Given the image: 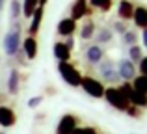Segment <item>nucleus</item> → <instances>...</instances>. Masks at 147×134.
I'll list each match as a JSON object with an SVG mask.
<instances>
[{"label":"nucleus","instance_id":"1","mask_svg":"<svg viewBox=\"0 0 147 134\" xmlns=\"http://www.w3.org/2000/svg\"><path fill=\"white\" fill-rule=\"evenodd\" d=\"M21 43H22V34H21V24L17 21H13L11 28L6 32L2 39V48H4V54L6 56H17L19 51H21Z\"/></svg>","mask_w":147,"mask_h":134},{"label":"nucleus","instance_id":"2","mask_svg":"<svg viewBox=\"0 0 147 134\" xmlns=\"http://www.w3.org/2000/svg\"><path fill=\"white\" fill-rule=\"evenodd\" d=\"M58 73H60L61 80L65 84H69L71 88H80V80H82V73L78 71L71 62H63V63H58Z\"/></svg>","mask_w":147,"mask_h":134},{"label":"nucleus","instance_id":"3","mask_svg":"<svg viewBox=\"0 0 147 134\" xmlns=\"http://www.w3.org/2000/svg\"><path fill=\"white\" fill-rule=\"evenodd\" d=\"M104 99L108 101V104H110L112 108L119 110V112H125L130 106L129 101H127V97L123 95V91L119 90V86H108L106 90H104Z\"/></svg>","mask_w":147,"mask_h":134},{"label":"nucleus","instance_id":"4","mask_svg":"<svg viewBox=\"0 0 147 134\" xmlns=\"http://www.w3.org/2000/svg\"><path fill=\"white\" fill-rule=\"evenodd\" d=\"M80 88H82L90 97H93V99H102L104 97V90H106V86H104L99 78H93V76H90V75L82 76V80H80Z\"/></svg>","mask_w":147,"mask_h":134},{"label":"nucleus","instance_id":"5","mask_svg":"<svg viewBox=\"0 0 147 134\" xmlns=\"http://www.w3.org/2000/svg\"><path fill=\"white\" fill-rule=\"evenodd\" d=\"M97 71L100 75V82H102V84H115L119 80L117 65H115L114 60H106V58H104L102 62L97 65Z\"/></svg>","mask_w":147,"mask_h":134},{"label":"nucleus","instance_id":"6","mask_svg":"<svg viewBox=\"0 0 147 134\" xmlns=\"http://www.w3.org/2000/svg\"><path fill=\"white\" fill-rule=\"evenodd\" d=\"M117 75L123 82H132L136 78V67L129 58H121L117 62Z\"/></svg>","mask_w":147,"mask_h":134},{"label":"nucleus","instance_id":"7","mask_svg":"<svg viewBox=\"0 0 147 134\" xmlns=\"http://www.w3.org/2000/svg\"><path fill=\"white\" fill-rule=\"evenodd\" d=\"M76 127H78V117L75 114H65L56 125V134H73Z\"/></svg>","mask_w":147,"mask_h":134},{"label":"nucleus","instance_id":"8","mask_svg":"<svg viewBox=\"0 0 147 134\" xmlns=\"http://www.w3.org/2000/svg\"><path fill=\"white\" fill-rule=\"evenodd\" d=\"M91 15V9H90V4L88 0H75V4L71 6V19L73 21H80V19Z\"/></svg>","mask_w":147,"mask_h":134},{"label":"nucleus","instance_id":"9","mask_svg":"<svg viewBox=\"0 0 147 134\" xmlns=\"http://www.w3.org/2000/svg\"><path fill=\"white\" fill-rule=\"evenodd\" d=\"M84 56H86V62L90 65H99L104 60V51L100 45H90L86 48V52H84Z\"/></svg>","mask_w":147,"mask_h":134},{"label":"nucleus","instance_id":"10","mask_svg":"<svg viewBox=\"0 0 147 134\" xmlns=\"http://www.w3.org/2000/svg\"><path fill=\"white\" fill-rule=\"evenodd\" d=\"M56 32H58V36H61V37H71L73 34L76 32V22L73 21L71 17L61 19L56 26Z\"/></svg>","mask_w":147,"mask_h":134},{"label":"nucleus","instance_id":"11","mask_svg":"<svg viewBox=\"0 0 147 134\" xmlns=\"http://www.w3.org/2000/svg\"><path fill=\"white\" fill-rule=\"evenodd\" d=\"M17 123V114L9 106H0V127L9 129Z\"/></svg>","mask_w":147,"mask_h":134},{"label":"nucleus","instance_id":"12","mask_svg":"<svg viewBox=\"0 0 147 134\" xmlns=\"http://www.w3.org/2000/svg\"><path fill=\"white\" fill-rule=\"evenodd\" d=\"M21 48H22V52H24V56L28 60H36V56H37V39L32 37V36L24 37L22 43H21Z\"/></svg>","mask_w":147,"mask_h":134},{"label":"nucleus","instance_id":"13","mask_svg":"<svg viewBox=\"0 0 147 134\" xmlns=\"http://www.w3.org/2000/svg\"><path fill=\"white\" fill-rule=\"evenodd\" d=\"M43 15H45V7H37L36 11H34V15L30 17V26H28V32L32 37L37 36V32H39L41 28V22H43Z\"/></svg>","mask_w":147,"mask_h":134},{"label":"nucleus","instance_id":"14","mask_svg":"<svg viewBox=\"0 0 147 134\" xmlns=\"http://www.w3.org/2000/svg\"><path fill=\"white\" fill-rule=\"evenodd\" d=\"M117 15H119V21L127 22L132 19L134 15V4L130 2V0H119L117 4Z\"/></svg>","mask_w":147,"mask_h":134},{"label":"nucleus","instance_id":"15","mask_svg":"<svg viewBox=\"0 0 147 134\" xmlns=\"http://www.w3.org/2000/svg\"><path fill=\"white\" fill-rule=\"evenodd\" d=\"M52 52H54V58L58 60V63L69 62V58H71V51L65 47L63 41H56V43L52 45Z\"/></svg>","mask_w":147,"mask_h":134},{"label":"nucleus","instance_id":"16","mask_svg":"<svg viewBox=\"0 0 147 134\" xmlns=\"http://www.w3.org/2000/svg\"><path fill=\"white\" fill-rule=\"evenodd\" d=\"M132 21L138 28L147 30V7L145 6H138L134 7V15H132Z\"/></svg>","mask_w":147,"mask_h":134},{"label":"nucleus","instance_id":"17","mask_svg":"<svg viewBox=\"0 0 147 134\" xmlns=\"http://www.w3.org/2000/svg\"><path fill=\"white\" fill-rule=\"evenodd\" d=\"M19 88H21V75H19L17 69H11L9 76H7V91H9V95H17Z\"/></svg>","mask_w":147,"mask_h":134},{"label":"nucleus","instance_id":"18","mask_svg":"<svg viewBox=\"0 0 147 134\" xmlns=\"http://www.w3.org/2000/svg\"><path fill=\"white\" fill-rule=\"evenodd\" d=\"M93 36H95V22H93V19H86V22L80 28V39L90 41Z\"/></svg>","mask_w":147,"mask_h":134},{"label":"nucleus","instance_id":"19","mask_svg":"<svg viewBox=\"0 0 147 134\" xmlns=\"http://www.w3.org/2000/svg\"><path fill=\"white\" fill-rule=\"evenodd\" d=\"M37 0H22L21 2V11H22V17L30 19L34 15V11L37 9Z\"/></svg>","mask_w":147,"mask_h":134},{"label":"nucleus","instance_id":"20","mask_svg":"<svg viewBox=\"0 0 147 134\" xmlns=\"http://www.w3.org/2000/svg\"><path fill=\"white\" fill-rule=\"evenodd\" d=\"M130 84H132V88L138 91V93H142V95L147 97V75H138Z\"/></svg>","mask_w":147,"mask_h":134},{"label":"nucleus","instance_id":"21","mask_svg":"<svg viewBox=\"0 0 147 134\" xmlns=\"http://www.w3.org/2000/svg\"><path fill=\"white\" fill-rule=\"evenodd\" d=\"M88 4H90V7H93V9H99V11H102V13H106V11L112 9L114 0H88Z\"/></svg>","mask_w":147,"mask_h":134},{"label":"nucleus","instance_id":"22","mask_svg":"<svg viewBox=\"0 0 147 134\" xmlns=\"http://www.w3.org/2000/svg\"><path fill=\"white\" fill-rule=\"evenodd\" d=\"M112 37H114V30L108 28V26H102V28L97 32V41L99 45H104V43H110Z\"/></svg>","mask_w":147,"mask_h":134},{"label":"nucleus","instance_id":"23","mask_svg":"<svg viewBox=\"0 0 147 134\" xmlns=\"http://www.w3.org/2000/svg\"><path fill=\"white\" fill-rule=\"evenodd\" d=\"M144 58V48L140 47V45H132V47H129V60L132 63H140V60Z\"/></svg>","mask_w":147,"mask_h":134},{"label":"nucleus","instance_id":"24","mask_svg":"<svg viewBox=\"0 0 147 134\" xmlns=\"http://www.w3.org/2000/svg\"><path fill=\"white\" fill-rule=\"evenodd\" d=\"M21 15H22L21 0H11V4H9V17H11V21H19Z\"/></svg>","mask_w":147,"mask_h":134},{"label":"nucleus","instance_id":"25","mask_svg":"<svg viewBox=\"0 0 147 134\" xmlns=\"http://www.w3.org/2000/svg\"><path fill=\"white\" fill-rule=\"evenodd\" d=\"M123 43L129 45V47H132V45H138V34L134 32V30H127L125 34H123Z\"/></svg>","mask_w":147,"mask_h":134},{"label":"nucleus","instance_id":"26","mask_svg":"<svg viewBox=\"0 0 147 134\" xmlns=\"http://www.w3.org/2000/svg\"><path fill=\"white\" fill-rule=\"evenodd\" d=\"M73 134H99L95 127H76Z\"/></svg>","mask_w":147,"mask_h":134},{"label":"nucleus","instance_id":"27","mask_svg":"<svg viewBox=\"0 0 147 134\" xmlns=\"http://www.w3.org/2000/svg\"><path fill=\"white\" fill-rule=\"evenodd\" d=\"M114 30H115L117 34H121V36H123V34H125L129 28H127V24H125L123 21H115V22H114Z\"/></svg>","mask_w":147,"mask_h":134},{"label":"nucleus","instance_id":"28","mask_svg":"<svg viewBox=\"0 0 147 134\" xmlns=\"http://www.w3.org/2000/svg\"><path fill=\"white\" fill-rule=\"evenodd\" d=\"M41 102H43V97H41V95H36V97L28 99V106H30V108H37Z\"/></svg>","mask_w":147,"mask_h":134},{"label":"nucleus","instance_id":"29","mask_svg":"<svg viewBox=\"0 0 147 134\" xmlns=\"http://www.w3.org/2000/svg\"><path fill=\"white\" fill-rule=\"evenodd\" d=\"M125 114H129L130 117H140V108H136V106H132V104H130L129 108L125 110Z\"/></svg>","mask_w":147,"mask_h":134},{"label":"nucleus","instance_id":"30","mask_svg":"<svg viewBox=\"0 0 147 134\" xmlns=\"http://www.w3.org/2000/svg\"><path fill=\"white\" fill-rule=\"evenodd\" d=\"M138 67H140V73H142V75H147V56H144V58L140 60Z\"/></svg>","mask_w":147,"mask_h":134},{"label":"nucleus","instance_id":"31","mask_svg":"<svg viewBox=\"0 0 147 134\" xmlns=\"http://www.w3.org/2000/svg\"><path fill=\"white\" fill-rule=\"evenodd\" d=\"M63 43H65V47H67L69 48V51H73V48H75V37H67V41H63Z\"/></svg>","mask_w":147,"mask_h":134},{"label":"nucleus","instance_id":"32","mask_svg":"<svg viewBox=\"0 0 147 134\" xmlns=\"http://www.w3.org/2000/svg\"><path fill=\"white\" fill-rule=\"evenodd\" d=\"M142 41H144V45H145V48H147V30L142 32Z\"/></svg>","mask_w":147,"mask_h":134},{"label":"nucleus","instance_id":"33","mask_svg":"<svg viewBox=\"0 0 147 134\" xmlns=\"http://www.w3.org/2000/svg\"><path fill=\"white\" fill-rule=\"evenodd\" d=\"M47 2H49V0H37V6H39V7H45V6H47Z\"/></svg>","mask_w":147,"mask_h":134},{"label":"nucleus","instance_id":"34","mask_svg":"<svg viewBox=\"0 0 147 134\" xmlns=\"http://www.w3.org/2000/svg\"><path fill=\"white\" fill-rule=\"evenodd\" d=\"M4 6H6V0H0V11L4 9Z\"/></svg>","mask_w":147,"mask_h":134},{"label":"nucleus","instance_id":"35","mask_svg":"<svg viewBox=\"0 0 147 134\" xmlns=\"http://www.w3.org/2000/svg\"><path fill=\"white\" fill-rule=\"evenodd\" d=\"M0 134H4V132H0Z\"/></svg>","mask_w":147,"mask_h":134}]
</instances>
